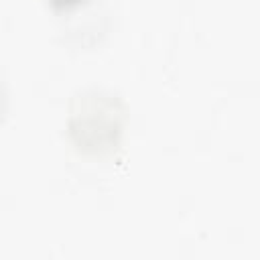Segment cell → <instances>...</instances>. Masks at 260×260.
<instances>
[{
	"mask_svg": "<svg viewBox=\"0 0 260 260\" xmlns=\"http://www.w3.org/2000/svg\"><path fill=\"white\" fill-rule=\"evenodd\" d=\"M53 8H59V10H63V8H73V6H77V4H81L83 0H47Z\"/></svg>",
	"mask_w": 260,
	"mask_h": 260,
	"instance_id": "1",
	"label": "cell"
}]
</instances>
